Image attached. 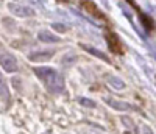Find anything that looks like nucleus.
Returning a JSON list of instances; mask_svg holds the SVG:
<instances>
[{
	"label": "nucleus",
	"instance_id": "nucleus-1",
	"mask_svg": "<svg viewBox=\"0 0 156 134\" xmlns=\"http://www.w3.org/2000/svg\"><path fill=\"white\" fill-rule=\"evenodd\" d=\"M34 73L51 93L64 92V87H66L64 78L56 69H53V67H34Z\"/></svg>",
	"mask_w": 156,
	"mask_h": 134
},
{
	"label": "nucleus",
	"instance_id": "nucleus-14",
	"mask_svg": "<svg viewBox=\"0 0 156 134\" xmlns=\"http://www.w3.org/2000/svg\"><path fill=\"white\" fill-rule=\"evenodd\" d=\"M142 132H144V134H154V132H153V129H151L150 126H147V125H145L144 128H142Z\"/></svg>",
	"mask_w": 156,
	"mask_h": 134
},
{
	"label": "nucleus",
	"instance_id": "nucleus-3",
	"mask_svg": "<svg viewBox=\"0 0 156 134\" xmlns=\"http://www.w3.org/2000/svg\"><path fill=\"white\" fill-rule=\"evenodd\" d=\"M0 65H2V69L8 73H12V72H17V59L14 55H11V53H2L0 55Z\"/></svg>",
	"mask_w": 156,
	"mask_h": 134
},
{
	"label": "nucleus",
	"instance_id": "nucleus-9",
	"mask_svg": "<svg viewBox=\"0 0 156 134\" xmlns=\"http://www.w3.org/2000/svg\"><path fill=\"white\" fill-rule=\"evenodd\" d=\"M76 62V55H73V53H66V55L62 56V59H61V64L64 65V67H72L73 64Z\"/></svg>",
	"mask_w": 156,
	"mask_h": 134
},
{
	"label": "nucleus",
	"instance_id": "nucleus-7",
	"mask_svg": "<svg viewBox=\"0 0 156 134\" xmlns=\"http://www.w3.org/2000/svg\"><path fill=\"white\" fill-rule=\"evenodd\" d=\"M81 48H84L86 51H89V53H92V55L95 56V58H100V59H103V61H106V62H109V58L105 55L103 51H100V50H97V48H94V47H90V45H81Z\"/></svg>",
	"mask_w": 156,
	"mask_h": 134
},
{
	"label": "nucleus",
	"instance_id": "nucleus-6",
	"mask_svg": "<svg viewBox=\"0 0 156 134\" xmlns=\"http://www.w3.org/2000/svg\"><path fill=\"white\" fill-rule=\"evenodd\" d=\"M37 39H39L41 42H45V44H56V42L61 41L59 36L50 33L48 30H41V31L37 33Z\"/></svg>",
	"mask_w": 156,
	"mask_h": 134
},
{
	"label": "nucleus",
	"instance_id": "nucleus-13",
	"mask_svg": "<svg viewBox=\"0 0 156 134\" xmlns=\"http://www.w3.org/2000/svg\"><path fill=\"white\" fill-rule=\"evenodd\" d=\"M83 134H103V132H100L97 129H92V128H84L83 129Z\"/></svg>",
	"mask_w": 156,
	"mask_h": 134
},
{
	"label": "nucleus",
	"instance_id": "nucleus-12",
	"mask_svg": "<svg viewBox=\"0 0 156 134\" xmlns=\"http://www.w3.org/2000/svg\"><path fill=\"white\" fill-rule=\"evenodd\" d=\"M51 26H53V28H58V31H61V33L67 31V26H66V25H62V23H53Z\"/></svg>",
	"mask_w": 156,
	"mask_h": 134
},
{
	"label": "nucleus",
	"instance_id": "nucleus-4",
	"mask_svg": "<svg viewBox=\"0 0 156 134\" xmlns=\"http://www.w3.org/2000/svg\"><path fill=\"white\" fill-rule=\"evenodd\" d=\"M105 103L108 106H111L112 109H117V111H131V104L126 103V101H122V100H117V98H112V97H105L103 98Z\"/></svg>",
	"mask_w": 156,
	"mask_h": 134
},
{
	"label": "nucleus",
	"instance_id": "nucleus-2",
	"mask_svg": "<svg viewBox=\"0 0 156 134\" xmlns=\"http://www.w3.org/2000/svg\"><path fill=\"white\" fill-rule=\"evenodd\" d=\"M8 9L12 12V16L25 19V17H33L36 14V11L30 6V5H25V3H19V2H11L8 3Z\"/></svg>",
	"mask_w": 156,
	"mask_h": 134
},
{
	"label": "nucleus",
	"instance_id": "nucleus-8",
	"mask_svg": "<svg viewBox=\"0 0 156 134\" xmlns=\"http://www.w3.org/2000/svg\"><path fill=\"white\" fill-rule=\"evenodd\" d=\"M108 84H109L112 89H117V90L125 89V83H123V79H120L119 76H109V78H108Z\"/></svg>",
	"mask_w": 156,
	"mask_h": 134
},
{
	"label": "nucleus",
	"instance_id": "nucleus-11",
	"mask_svg": "<svg viewBox=\"0 0 156 134\" xmlns=\"http://www.w3.org/2000/svg\"><path fill=\"white\" fill-rule=\"evenodd\" d=\"M78 101H80L83 106H86V108H95V106H97L94 100H89V98H84V97H81Z\"/></svg>",
	"mask_w": 156,
	"mask_h": 134
},
{
	"label": "nucleus",
	"instance_id": "nucleus-5",
	"mask_svg": "<svg viewBox=\"0 0 156 134\" xmlns=\"http://www.w3.org/2000/svg\"><path fill=\"white\" fill-rule=\"evenodd\" d=\"M55 55L53 50H41V51H31L28 55V59L33 62H39V61H47Z\"/></svg>",
	"mask_w": 156,
	"mask_h": 134
},
{
	"label": "nucleus",
	"instance_id": "nucleus-10",
	"mask_svg": "<svg viewBox=\"0 0 156 134\" xmlns=\"http://www.w3.org/2000/svg\"><path fill=\"white\" fill-rule=\"evenodd\" d=\"M5 95H8V86H6L3 75L0 73V97H5Z\"/></svg>",
	"mask_w": 156,
	"mask_h": 134
}]
</instances>
